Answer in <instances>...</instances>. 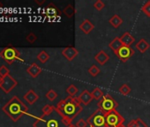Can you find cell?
Returning <instances> with one entry per match:
<instances>
[{
    "label": "cell",
    "mask_w": 150,
    "mask_h": 127,
    "mask_svg": "<svg viewBox=\"0 0 150 127\" xmlns=\"http://www.w3.org/2000/svg\"><path fill=\"white\" fill-rule=\"evenodd\" d=\"M57 97V94L55 90L53 89H50L47 92L46 94V98L50 101V102H54Z\"/></svg>",
    "instance_id": "27"
},
{
    "label": "cell",
    "mask_w": 150,
    "mask_h": 127,
    "mask_svg": "<svg viewBox=\"0 0 150 127\" xmlns=\"http://www.w3.org/2000/svg\"><path fill=\"white\" fill-rule=\"evenodd\" d=\"M150 48V44L145 40V39H140L137 43H136V49L140 52V53H145L148 49Z\"/></svg>",
    "instance_id": "17"
},
{
    "label": "cell",
    "mask_w": 150,
    "mask_h": 127,
    "mask_svg": "<svg viewBox=\"0 0 150 127\" xmlns=\"http://www.w3.org/2000/svg\"><path fill=\"white\" fill-rule=\"evenodd\" d=\"M27 72H28V73L31 77L36 78V77L42 73V68L37 65V64L33 63L32 65H30V66L28 67Z\"/></svg>",
    "instance_id": "12"
},
{
    "label": "cell",
    "mask_w": 150,
    "mask_h": 127,
    "mask_svg": "<svg viewBox=\"0 0 150 127\" xmlns=\"http://www.w3.org/2000/svg\"><path fill=\"white\" fill-rule=\"evenodd\" d=\"M119 92H120V94H122L123 95L126 96V95H128L132 92V89H131V87H130L127 84H124V85H122V86L119 87Z\"/></svg>",
    "instance_id": "26"
},
{
    "label": "cell",
    "mask_w": 150,
    "mask_h": 127,
    "mask_svg": "<svg viewBox=\"0 0 150 127\" xmlns=\"http://www.w3.org/2000/svg\"><path fill=\"white\" fill-rule=\"evenodd\" d=\"M44 2H45L44 0H42V1H41V2H40V1H38V0H35V3H37L38 5H42V4H43Z\"/></svg>",
    "instance_id": "37"
},
{
    "label": "cell",
    "mask_w": 150,
    "mask_h": 127,
    "mask_svg": "<svg viewBox=\"0 0 150 127\" xmlns=\"http://www.w3.org/2000/svg\"><path fill=\"white\" fill-rule=\"evenodd\" d=\"M94 7L97 11H102L105 7V4L102 1V0H97V1H96L94 4Z\"/></svg>",
    "instance_id": "30"
},
{
    "label": "cell",
    "mask_w": 150,
    "mask_h": 127,
    "mask_svg": "<svg viewBox=\"0 0 150 127\" xmlns=\"http://www.w3.org/2000/svg\"><path fill=\"white\" fill-rule=\"evenodd\" d=\"M94 28H95V26L94 24L91 23L89 20H84L80 25V29L86 35H88Z\"/></svg>",
    "instance_id": "14"
},
{
    "label": "cell",
    "mask_w": 150,
    "mask_h": 127,
    "mask_svg": "<svg viewBox=\"0 0 150 127\" xmlns=\"http://www.w3.org/2000/svg\"><path fill=\"white\" fill-rule=\"evenodd\" d=\"M95 59L98 64H100L101 66H104L105 64L110 60V56L104 50H100L95 56Z\"/></svg>",
    "instance_id": "11"
},
{
    "label": "cell",
    "mask_w": 150,
    "mask_h": 127,
    "mask_svg": "<svg viewBox=\"0 0 150 127\" xmlns=\"http://www.w3.org/2000/svg\"><path fill=\"white\" fill-rule=\"evenodd\" d=\"M109 22H110V24L114 28H119V27L122 25V23H123V19L120 18L119 15L114 14V15L110 19Z\"/></svg>",
    "instance_id": "18"
},
{
    "label": "cell",
    "mask_w": 150,
    "mask_h": 127,
    "mask_svg": "<svg viewBox=\"0 0 150 127\" xmlns=\"http://www.w3.org/2000/svg\"><path fill=\"white\" fill-rule=\"evenodd\" d=\"M98 109H101L104 113H108L112 110H116L118 107L117 101L109 94L104 95L103 97L97 102Z\"/></svg>",
    "instance_id": "4"
},
{
    "label": "cell",
    "mask_w": 150,
    "mask_h": 127,
    "mask_svg": "<svg viewBox=\"0 0 150 127\" xmlns=\"http://www.w3.org/2000/svg\"><path fill=\"white\" fill-rule=\"evenodd\" d=\"M118 127H127V126H125L124 124H121V125H119Z\"/></svg>",
    "instance_id": "39"
},
{
    "label": "cell",
    "mask_w": 150,
    "mask_h": 127,
    "mask_svg": "<svg viewBox=\"0 0 150 127\" xmlns=\"http://www.w3.org/2000/svg\"><path fill=\"white\" fill-rule=\"evenodd\" d=\"M136 122H137V127H147V124L139 117L136 118Z\"/></svg>",
    "instance_id": "34"
},
{
    "label": "cell",
    "mask_w": 150,
    "mask_h": 127,
    "mask_svg": "<svg viewBox=\"0 0 150 127\" xmlns=\"http://www.w3.org/2000/svg\"><path fill=\"white\" fill-rule=\"evenodd\" d=\"M55 109H56V107H54L52 105H50V104H46L42 109V116H49V115L52 114L55 111Z\"/></svg>",
    "instance_id": "23"
},
{
    "label": "cell",
    "mask_w": 150,
    "mask_h": 127,
    "mask_svg": "<svg viewBox=\"0 0 150 127\" xmlns=\"http://www.w3.org/2000/svg\"><path fill=\"white\" fill-rule=\"evenodd\" d=\"M37 59H38L42 64H45V63L50 59V55H49L45 50H42V51L38 54Z\"/></svg>",
    "instance_id": "22"
},
{
    "label": "cell",
    "mask_w": 150,
    "mask_h": 127,
    "mask_svg": "<svg viewBox=\"0 0 150 127\" xmlns=\"http://www.w3.org/2000/svg\"><path fill=\"white\" fill-rule=\"evenodd\" d=\"M68 127H77L76 125H75V124H72V123H71Z\"/></svg>",
    "instance_id": "38"
},
{
    "label": "cell",
    "mask_w": 150,
    "mask_h": 127,
    "mask_svg": "<svg viewBox=\"0 0 150 127\" xmlns=\"http://www.w3.org/2000/svg\"><path fill=\"white\" fill-rule=\"evenodd\" d=\"M134 53L135 51L131 46H124V45L119 49L114 52V54L118 57V59H120L124 63L128 61L134 55Z\"/></svg>",
    "instance_id": "8"
},
{
    "label": "cell",
    "mask_w": 150,
    "mask_h": 127,
    "mask_svg": "<svg viewBox=\"0 0 150 127\" xmlns=\"http://www.w3.org/2000/svg\"><path fill=\"white\" fill-rule=\"evenodd\" d=\"M3 110L13 120L17 121L24 113L28 112V108L25 104L21 102L16 96H14L9 102L6 104Z\"/></svg>",
    "instance_id": "3"
},
{
    "label": "cell",
    "mask_w": 150,
    "mask_h": 127,
    "mask_svg": "<svg viewBox=\"0 0 150 127\" xmlns=\"http://www.w3.org/2000/svg\"><path fill=\"white\" fill-rule=\"evenodd\" d=\"M63 13H64V14L67 18H71V17H73L74 14H75V9H74V7H73L71 5H67V6L64 7Z\"/></svg>",
    "instance_id": "21"
},
{
    "label": "cell",
    "mask_w": 150,
    "mask_h": 127,
    "mask_svg": "<svg viewBox=\"0 0 150 127\" xmlns=\"http://www.w3.org/2000/svg\"><path fill=\"white\" fill-rule=\"evenodd\" d=\"M91 95H92V98H93V99L99 101V100H101V99L103 97L104 94H103V90H102L100 87H96V88H94L93 91L91 92Z\"/></svg>",
    "instance_id": "20"
},
{
    "label": "cell",
    "mask_w": 150,
    "mask_h": 127,
    "mask_svg": "<svg viewBox=\"0 0 150 127\" xmlns=\"http://www.w3.org/2000/svg\"><path fill=\"white\" fill-rule=\"evenodd\" d=\"M24 99L30 104H34L38 99H39V95L34 91V90H29L28 92H27V94L24 95Z\"/></svg>",
    "instance_id": "16"
},
{
    "label": "cell",
    "mask_w": 150,
    "mask_h": 127,
    "mask_svg": "<svg viewBox=\"0 0 150 127\" xmlns=\"http://www.w3.org/2000/svg\"><path fill=\"white\" fill-rule=\"evenodd\" d=\"M79 99H80L81 103H82L83 105H86V106H88L91 102V101L93 100L92 95H91V93L88 90H84L80 95Z\"/></svg>",
    "instance_id": "15"
},
{
    "label": "cell",
    "mask_w": 150,
    "mask_h": 127,
    "mask_svg": "<svg viewBox=\"0 0 150 127\" xmlns=\"http://www.w3.org/2000/svg\"><path fill=\"white\" fill-rule=\"evenodd\" d=\"M122 46H123V44H122V42H121L119 37H115L114 40H112V41L109 43V47L112 49L113 52H115V51H117V49H119Z\"/></svg>",
    "instance_id": "19"
},
{
    "label": "cell",
    "mask_w": 150,
    "mask_h": 127,
    "mask_svg": "<svg viewBox=\"0 0 150 127\" xmlns=\"http://www.w3.org/2000/svg\"><path fill=\"white\" fill-rule=\"evenodd\" d=\"M78 92H79L78 88L76 87V86L73 85V84L70 85V86L66 88V93H67L70 96H75Z\"/></svg>",
    "instance_id": "25"
},
{
    "label": "cell",
    "mask_w": 150,
    "mask_h": 127,
    "mask_svg": "<svg viewBox=\"0 0 150 127\" xmlns=\"http://www.w3.org/2000/svg\"><path fill=\"white\" fill-rule=\"evenodd\" d=\"M17 86V81L10 75L6 76L4 78V82L3 85L1 87V88L6 92V93H9L11 92V90H13L15 87Z\"/></svg>",
    "instance_id": "9"
},
{
    "label": "cell",
    "mask_w": 150,
    "mask_h": 127,
    "mask_svg": "<svg viewBox=\"0 0 150 127\" xmlns=\"http://www.w3.org/2000/svg\"><path fill=\"white\" fill-rule=\"evenodd\" d=\"M125 121V117L117 111V109L105 113L106 127H118L119 125L124 124Z\"/></svg>",
    "instance_id": "5"
},
{
    "label": "cell",
    "mask_w": 150,
    "mask_h": 127,
    "mask_svg": "<svg viewBox=\"0 0 150 127\" xmlns=\"http://www.w3.org/2000/svg\"><path fill=\"white\" fill-rule=\"evenodd\" d=\"M3 82H4V78H3L2 76H0V87H2V85H3Z\"/></svg>",
    "instance_id": "36"
},
{
    "label": "cell",
    "mask_w": 150,
    "mask_h": 127,
    "mask_svg": "<svg viewBox=\"0 0 150 127\" xmlns=\"http://www.w3.org/2000/svg\"><path fill=\"white\" fill-rule=\"evenodd\" d=\"M9 75V69L5 66H2L1 67H0V76H2L3 78L6 77Z\"/></svg>",
    "instance_id": "31"
},
{
    "label": "cell",
    "mask_w": 150,
    "mask_h": 127,
    "mask_svg": "<svg viewBox=\"0 0 150 127\" xmlns=\"http://www.w3.org/2000/svg\"><path fill=\"white\" fill-rule=\"evenodd\" d=\"M62 55L68 60V61H72L75 57H76L79 54V51L75 49L74 47H71V46H69V47H66L64 48L63 50H62Z\"/></svg>",
    "instance_id": "10"
},
{
    "label": "cell",
    "mask_w": 150,
    "mask_h": 127,
    "mask_svg": "<svg viewBox=\"0 0 150 127\" xmlns=\"http://www.w3.org/2000/svg\"><path fill=\"white\" fill-rule=\"evenodd\" d=\"M88 71V73H89L92 77H96V76L100 73V72H101V70H100L96 65L91 66V67H90Z\"/></svg>",
    "instance_id": "28"
},
{
    "label": "cell",
    "mask_w": 150,
    "mask_h": 127,
    "mask_svg": "<svg viewBox=\"0 0 150 127\" xmlns=\"http://www.w3.org/2000/svg\"><path fill=\"white\" fill-rule=\"evenodd\" d=\"M83 108L81 104L79 97L68 95L65 99L61 100L56 106V111L58 112L68 125L76 117Z\"/></svg>",
    "instance_id": "1"
},
{
    "label": "cell",
    "mask_w": 150,
    "mask_h": 127,
    "mask_svg": "<svg viewBox=\"0 0 150 127\" xmlns=\"http://www.w3.org/2000/svg\"><path fill=\"white\" fill-rule=\"evenodd\" d=\"M141 11L147 16L150 18V1H146L145 3V5L141 7Z\"/></svg>",
    "instance_id": "29"
},
{
    "label": "cell",
    "mask_w": 150,
    "mask_h": 127,
    "mask_svg": "<svg viewBox=\"0 0 150 127\" xmlns=\"http://www.w3.org/2000/svg\"><path fill=\"white\" fill-rule=\"evenodd\" d=\"M47 11L49 12V14H51V15H54L55 17L57 16V14H60V12L58 10L57 7H56V6L52 3H50L48 7H47Z\"/></svg>",
    "instance_id": "24"
},
{
    "label": "cell",
    "mask_w": 150,
    "mask_h": 127,
    "mask_svg": "<svg viewBox=\"0 0 150 127\" xmlns=\"http://www.w3.org/2000/svg\"><path fill=\"white\" fill-rule=\"evenodd\" d=\"M127 127H137V122H136V119L131 120V121L128 123Z\"/></svg>",
    "instance_id": "35"
},
{
    "label": "cell",
    "mask_w": 150,
    "mask_h": 127,
    "mask_svg": "<svg viewBox=\"0 0 150 127\" xmlns=\"http://www.w3.org/2000/svg\"><path fill=\"white\" fill-rule=\"evenodd\" d=\"M88 122L85 121L83 118H81L79 121H77V123H75V125H76L77 127H87L88 126Z\"/></svg>",
    "instance_id": "33"
},
{
    "label": "cell",
    "mask_w": 150,
    "mask_h": 127,
    "mask_svg": "<svg viewBox=\"0 0 150 127\" xmlns=\"http://www.w3.org/2000/svg\"><path fill=\"white\" fill-rule=\"evenodd\" d=\"M26 40L29 42V43H34L35 42V41L37 40V36L34 34V33H30L27 35Z\"/></svg>",
    "instance_id": "32"
},
{
    "label": "cell",
    "mask_w": 150,
    "mask_h": 127,
    "mask_svg": "<svg viewBox=\"0 0 150 127\" xmlns=\"http://www.w3.org/2000/svg\"><path fill=\"white\" fill-rule=\"evenodd\" d=\"M87 122L90 127H106L105 113L101 109H97L87 119Z\"/></svg>",
    "instance_id": "7"
},
{
    "label": "cell",
    "mask_w": 150,
    "mask_h": 127,
    "mask_svg": "<svg viewBox=\"0 0 150 127\" xmlns=\"http://www.w3.org/2000/svg\"><path fill=\"white\" fill-rule=\"evenodd\" d=\"M69 125L61 116V115L56 111L49 116H41L34 123V127H68Z\"/></svg>",
    "instance_id": "2"
},
{
    "label": "cell",
    "mask_w": 150,
    "mask_h": 127,
    "mask_svg": "<svg viewBox=\"0 0 150 127\" xmlns=\"http://www.w3.org/2000/svg\"><path fill=\"white\" fill-rule=\"evenodd\" d=\"M0 56H1L6 62L10 64V65L16 60L23 61V59L21 58V54L17 50V49H15L14 47H13L11 45L7 46L6 48H5L1 52H0Z\"/></svg>",
    "instance_id": "6"
},
{
    "label": "cell",
    "mask_w": 150,
    "mask_h": 127,
    "mask_svg": "<svg viewBox=\"0 0 150 127\" xmlns=\"http://www.w3.org/2000/svg\"><path fill=\"white\" fill-rule=\"evenodd\" d=\"M120 41L124 46H131L135 42V38L129 32H125L121 35Z\"/></svg>",
    "instance_id": "13"
}]
</instances>
